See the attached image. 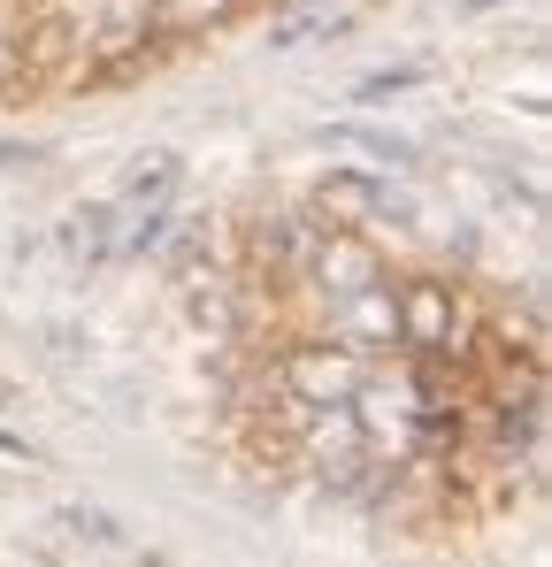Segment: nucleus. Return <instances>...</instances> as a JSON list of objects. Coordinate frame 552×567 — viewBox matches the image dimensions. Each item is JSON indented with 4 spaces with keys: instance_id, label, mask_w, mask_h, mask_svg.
<instances>
[{
    "instance_id": "obj_1",
    "label": "nucleus",
    "mask_w": 552,
    "mask_h": 567,
    "mask_svg": "<svg viewBox=\"0 0 552 567\" xmlns=\"http://www.w3.org/2000/svg\"><path fill=\"white\" fill-rule=\"evenodd\" d=\"M368 383V361L346 346H292L284 353V399L292 406H354V391Z\"/></svg>"
},
{
    "instance_id": "obj_2",
    "label": "nucleus",
    "mask_w": 552,
    "mask_h": 567,
    "mask_svg": "<svg viewBox=\"0 0 552 567\" xmlns=\"http://www.w3.org/2000/svg\"><path fill=\"white\" fill-rule=\"evenodd\" d=\"M391 307H399V346H407V353H430V361H438V353H460L468 322H460V299L446 284L415 277V284L391 291Z\"/></svg>"
},
{
    "instance_id": "obj_4",
    "label": "nucleus",
    "mask_w": 552,
    "mask_h": 567,
    "mask_svg": "<svg viewBox=\"0 0 552 567\" xmlns=\"http://www.w3.org/2000/svg\"><path fill=\"white\" fill-rule=\"evenodd\" d=\"M330 338L346 353H391L399 346V307H391V284H368V291H346L330 299Z\"/></svg>"
},
{
    "instance_id": "obj_6",
    "label": "nucleus",
    "mask_w": 552,
    "mask_h": 567,
    "mask_svg": "<svg viewBox=\"0 0 552 567\" xmlns=\"http://www.w3.org/2000/svg\"><path fill=\"white\" fill-rule=\"evenodd\" d=\"M23 78H31V70H23V47L0 31V93H8V85H23Z\"/></svg>"
},
{
    "instance_id": "obj_3",
    "label": "nucleus",
    "mask_w": 552,
    "mask_h": 567,
    "mask_svg": "<svg viewBox=\"0 0 552 567\" xmlns=\"http://www.w3.org/2000/svg\"><path fill=\"white\" fill-rule=\"evenodd\" d=\"M299 284H315L323 299H346V291H368V284H384V261H376V246H368V238L338 230V223H323V238H315V254H307Z\"/></svg>"
},
{
    "instance_id": "obj_5",
    "label": "nucleus",
    "mask_w": 552,
    "mask_h": 567,
    "mask_svg": "<svg viewBox=\"0 0 552 567\" xmlns=\"http://www.w3.org/2000/svg\"><path fill=\"white\" fill-rule=\"evenodd\" d=\"M154 8V39H192L223 16H238V0H146Z\"/></svg>"
}]
</instances>
